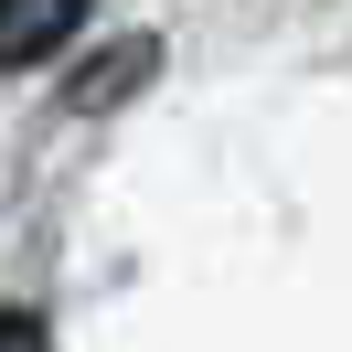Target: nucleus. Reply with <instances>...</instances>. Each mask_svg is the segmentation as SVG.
Masks as SVG:
<instances>
[{
	"instance_id": "nucleus-3",
	"label": "nucleus",
	"mask_w": 352,
	"mask_h": 352,
	"mask_svg": "<svg viewBox=\"0 0 352 352\" xmlns=\"http://www.w3.org/2000/svg\"><path fill=\"white\" fill-rule=\"evenodd\" d=\"M0 352H54V331H43V309H0Z\"/></svg>"
},
{
	"instance_id": "nucleus-1",
	"label": "nucleus",
	"mask_w": 352,
	"mask_h": 352,
	"mask_svg": "<svg viewBox=\"0 0 352 352\" xmlns=\"http://www.w3.org/2000/svg\"><path fill=\"white\" fill-rule=\"evenodd\" d=\"M86 22H96V0H0V75L54 65Z\"/></svg>"
},
{
	"instance_id": "nucleus-2",
	"label": "nucleus",
	"mask_w": 352,
	"mask_h": 352,
	"mask_svg": "<svg viewBox=\"0 0 352 352\" xmlns=\"http://www.w3.org/2000/svg\"><path fill=\"white\" fill-rule=\"evenodd\" d=\"M139 75H150V43H118L107 65H86V75L65 86V107H75V118H96V107H118V96L139 86Z\"/></svg>"
}]
</instances>
